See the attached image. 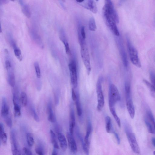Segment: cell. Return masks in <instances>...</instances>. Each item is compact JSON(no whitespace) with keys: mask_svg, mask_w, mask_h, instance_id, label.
I'll return each instance as SVG.
<instances>
[{"mask_svg":"<svg viewBox=\"0 0 155 155\" xmlns=\"http://www.w3.org/2000/svg\"><path fill=\"white\" fill-rule=\"evenodd\" d=\"M153 154H154V155H155V151H154V152H153Z\"/></svg>","mask_w":155,"mask_h":155,"instance_id":"49","label":"cell"},{"mask_svg":"<svg viewBox=\"0 0 155 155\" xmlns=\"http://www.w3.org/2000/svg\"><path fill=\"white\" fill-rule=\"evenodd\" d=\"M0 136H1V139L2 142L4 144L6 143L7 141V136L6 133L5 132L3 124L2 123L0 124Z\"/></svg>","mask_w":155,"mask_h":155,"instance_id":"20","label":"cell"},{"mask_svg":"<svg viewBox=\"0 0 155 155\" xmlns=\"http://www.w3.org/2000/svg\"><path fill=\"white\" fill-rule=\"evenodd\" d=\"M106 128L107 132L108 133L113 132L112 130V125L111 118L109 116H107L105 118Z\"/></svg>","mask_w":155,"mask_h":155,"instance_id":"21","label":"cell"},{"mask_svg":"<svg viewBox=\"0 0 155 155\" xmlns=\"http://www.w3.org/2000/svg\"><path fill=\"white\" fill-rule=\"evenodd\" d=\"M66 137L69 149L72 152L76 153L77 151V148L74 136L69 133H67Z\"/></svg>","mask_w":155,"mask_h":155,"instance_id":"9","label":"cell"},{"mask_svg":"<svg viewBox=\"0 0 155 155\" xmlns=\"http://www.w3.org/2000/svg\"><path fill=\"white\" fill-rule=\"evenodd\" d=\"M77 99L75 101L76 107L78 115L79 116H81L82 113V109L79 96L78 94H77Z\"/></svg>","mask_w":155,"mask_h":155,"instance_id":"27","label":"cell"},{"mask_svg":"<svg viewBox=\"0 0 155 155\" xmlns=\"http://www.w3.org/2000/svg\"><path fill=\"white\" fill-rule=\"evenodd\" d=\"M147 115L148 119L152 124L155 130V120L152 113L150 111H147Z\"/></svg>","mask_w":155,"mask_h":155,"instance_id":"32","label":"cell"},{"mask_svg":"<svg viewBox=\"0 0 155 155\" xmlns=\"http://www.w3.org/2000/svg\"><path fill=\"white\" fill-rule=\"evenodd\" d=\"M84 1H81V0H80V1H76L78 3L80 4H81Z\"/></svg>","mask_w":155,"mask_h":155,"instance_id":"48","label":"cell"},{"mask_svg":"<svg viewBox=\"0 0 155 155\" xmlns=\"http://www.w3.org/2000/svg\"><path fill=\"white\" fill-rule=\"evenodd\" d=\"M35 151L38 155H44V148L42 144H39L36 148Z\"/></svg>","mask_w":155,"mask_h":155,"instance_id":"31","label":"cell"},{"mask_svg":"<svg viewBox=\"0 0 155 155\" xmlns=\"http://www.w3.org/2000/svg\"><path fill=\"white\" fill-rule=\"evenodd\" d=\"M113 133L114 134V135L118 143L119 144L120 143V139L118 135V134L114 131Z\"/></svg>","mask_w":155,"mask_h":155,"instance_id":"43","label":"cell"},{"mask_svg":"<svg viewBox=\"0 0 155 155\" xmlns=\"http://www.w3.org/2000/svg\"><path fill=\"white\" fill-rule=\"evenodd\" d=\"M55 100L56 105H57L59 103V98L58 95L56 94L55 95Z\"/></svg>","mask_w":155,"mask_h":155,"instance_id":"44","label":"cell"},{"mask_svg":"<svg viewBox=\"0 0 155 155\" xmlns=\"http://www.w3.org/2000/svg\"><path fill=\"white\" fill-rule=\"evenodd\" d=\"M96 92L97 95L98 105L97 109L98 111H101L104 107L105 101L104 95L102 87V79H99L96 85Z\"/></svg>","mask_w":155,"mask_h":155,"instance_id":"4","label":"cell"},{"mask_svg":"<svg viewBox=\"0 0 155 155\" xmlns=\"http://www.w3.org/2000/svg\"><path fill=\"white\" fill-rule=\"evenodd\" d=\"M71 83L74 88L78 86L76 64V61L71 60L69 65Z\"/></svg>","mask_w":155,"mask_h":155,"instance_id":"6","label":"cell"},{"mask_svg":"<svg viewBox=\"0 0 155 155\" xmlns=\"http://www.w3.org/2000/svg\"><path fill=\"white\" fill-rule=\"evenodd\" d=\"M12 153L13 155H21L16 139V134L15 131L12 130L10 132Z\"/></svg>","mask_w":155,"mask_h":155,"instance_id":"7","label":"cell"},{"mask_svg":"<svg viewBox=\"0 0 155 155\" xmlns=\"http://www.w3.org/2000/svg\"><path fill=\"white\" fill-rule=\"evenodd\" d=\"M89 30L91 31H95L97 29V26L94 17H91L89 20Z\"/></svg>","mask_w":155,"mask_h":155,"instance_id":"24","label":"cell"},{"mask_svg":"<svg viewBox=\"0 0 155 155\" xmlns=\"http://www.w3.org/2000/svg\"><path fill=\"white\" fill-rule=\"evenodd\" d=\"M13 103L14 116L16 117H19L21 115L20 107L18 103L15 102H13Z\"/></svg>","mask_w":155,"mask_h":155,"instance_id":"28","label":"cell"},{"mask_svg":"<svg viewBox=\"0 0 155 155\" xmlns=\"http://www.w3.org/2000/svg\"><path fill=\"white\" fill-rule=\"evenodd\" d=\"M151 141L153 146L155 148V138H152Z\"/></svg>","mask_w":155,"mask_h":155,"instance_id":"46","label":"cell"},{"mask_svg":"<svg viewBox=\"0 0 155 155\" xmlns=\"http://www.w3.org/2000/svg\"><path fill=\"white\" fill-rule=\"evenodd\" d=\"M78 39L81 46V54L84 64L87 70L88 75H89L91 71L90 58L89 50L85 40L83 39L80 34L78 33Z\"/></svg>","mask_w":155,"mask_h":155,"instance_id":"1","label":"cell"},{"mask_svg":"<svg viewBox=\"0 0 155 155\" xmlns=\"http://www.w3.org/2000/svg\"><path fill=\"white\" fill-rule=\"evenodd\" d=\"M31 111L35 121L38 122H39V118L37 115L34 108L33 107L31 108Z\"/></svg>","mask_w":155,"mask_h":155,"instance_id":"37","label":"cell"},{"mask_svg":"<svg viewBox=\"0 0 155 155\" xmlns=\"http://www.w3.org/2000/svg\"><path fill=\"white\" fill-rule=\"evenodd\" d=\"M22 6L23 13L27 17L29 18L31 16V12L29 6L26 4H24Z\"/></svg>","mask_w":155,"mask_h":155,"instance_id":"23","label":"cell"},{"mask_svg":"<svg viewBox=\"0 0 155 155\" xmlns=\"http://www.w3.org/2000/svg\"><path fill=\"white\" fill-rule=\"evenodd\" d=\"M50 133L51 142L53 146L56 149H59V147L55 133L52 130H50Z\"/></svg>","mask_w":155,"mask_h":155,"instance_id":"18","label":"cell"},{"mask_svg":"<svg viewBox=\"0 0 155 155\" xmlns=\"http://www.w3.org/2000/svg\"><path fill=\"white\" fill-rule=\"evenodd\" d=\"M92 126L90 121L88 124L86 134L84 139V142L86 145L89 148L90 144V137L92 131Z\"/></svg>","mask_w":155,"mask_h":155,"instance_id":"13","label":"cell"},{"mask_svg":"<svg viewBox=\"0 0 155 155\" xmlns=\"http://www.w3.org/2000/svg\"><path fill=\"white\" fill-rule=\"evenodd\" d=\"M20 101L24 106H26L27 101V97L26 93L24 92H22L21 94Z\"/></svg>","mask_w":155,"mask_h":155,"instance_id":"30","label":"cell"},{"mask_svg":"<svg viewBox=\"0 0 155 155\" xmlns=\"http://www.w3.org/2000/svg\"><path fill=\"white\" fill-rule=\"evenodd\" d=\"M77 136L81 143L83 149L86 155H89V148L86 145L85 142H84L83 139L81 134L79 133L78 130L77 131Z\"/></svg>","mask_w":155,"mask_h":155,"instance_id":"22","label":"cell"},{"mask_svg":"<svg viewBox=\"0 0 155 155\" xmlns=\"http://www.w3.org/2000/svg\"><path fill=\"white\" fill-rule=\"evenodd\" d=\"M9 2L8 1H6V0H1V1H0V3L1 4H5L8 3Z\"/></svg>","mask_w":155,"mask_h":155,"instance_id":"45","label":"cell"},{"mask_svg":"<svg viewBox=\"0 0 155 155\" xmlns=\"http://www.w3.org/2000/svg\"><path fill=\"white\" fill-rule=\"evenodd\" d=\"M143 81L151 91L154 92V88L151 84H150L149 82L145 79H144Z\"/></svg>","mask_w":155,"mask_h":155,"instance_id":"38","label":"cell"},{"mask_svg":"<svg viewBox=\"0 0 155 155\" xmlns=\"http://www.w3.org/2000/svg\"><path fill=\"white\" fill-rule=\"evenodd\" d=\"M51 155H58L57 152L55 150L53 151Z\"/></svg>","mask_w":155,"mask_h":155,"instance_id":"47","label":"cell"},{"mask_svg":"<svg viewBox=\"0 0 155 155\" xmlns=\"http://www.w3.org/2000/svg\"><path fill=\"white\" fill-rule=\"evenodd\" d=\"M13 46L15 56L20 61H21L22 60V56L21 51L20 49L16 46L14 43L13 44Z\"/></svg>","mask_w":155,"mask_h":155,"instance_id":"25","label":"cell"},{"mask_svg":"<svg viewBox=\"0 0 155 155\" xmlns=\"http://www.w3.org/2000/svg\"><path fill=\"white\" fill-rule=\"evenodd\" d=\"M145 122L149 132L151 134H155V130L152 124L150 122L148 119H145Z\"/></svg>","mask_w":155,"mask_h":155,"instance_id":"26","label":"cell"},{"mask_svg":"<svg viewBox=\"0 0 155 155\" xmlns=\"http://www.w3.org/2000/svg\"><path fill=\"white\" fill-rule=\"evenodd\" d=\"M9 108L7 104V101L5 97L2 99L1 115L2 117L5 118L9 116Z\"/></svg>","mask_w":155,"mask_h":155,"instance_id":"15","label":"cell"},{"mask_svg":"<svg viewBox=\"0 0 155 155\" xmlns=\"http://www.w3.org/2000/svg\"><path fill=\"white\" fill-rule=\"evenodd\" d=\"M5 66L6 69L8 71L11 69L12 66L11 63L9 60H6L5 62Z\"/></svg>","mask_w":155,"mask_h":155,"instance_id":"40","label":"cell"},{"mask_svg":"<svg viewBox=\"0 0 155 155\" xmlns=\"http://www.w3.org/2000/svg\"><path fill=\"white\" fill-rule=\"evenodd\" d=\"M74 111L73 109H71L70 114L69 133L74 136V129L76 124Z\"/></svg>","mask_w":155,"mask_h":155,"instance_id":"12","label":"cell"},{"mask_svg":"<svg viewBox=\"0 0 155 155\" xmlns=\"http://www.w3.org/2000/svg\"><path fill=\"white\" fill-rule=\"evenodd\" d=\"M119 47L123 64L125 67L128 68L129 67L128 58L125 48L121 43H120Z\"/></svg>","mask_w":155,"mask_h":155,"instance_id":"11","label":"cell"},{"mask_svg":"<svg viewBox=\"0 0 155 155\" xmlns=\"http://www.w3.org/2000/svg\"><path fill=\"white\" fill-rule=\"evenodd\" d=\"M23 150L25 155H33L31 151L26 147H24Z\"/></svg>","mask_w":155,"mask_h":155,"instance_id":"41","label":"cell"},{"mask_svg":"<svg viewBox=\"0 0 155 155\" xmlns=\"http://www.w3.org/2000/svg\"><path fill=\"white\" fill-rule=\"evenodd\" d=\"M125 132L131 149L134 152L137 154L140 153V149L135 134L131 131L130 128L126 126Z\"/></svg>","mask_w":155,"mask_h":155,"instance_id":"3","label":"cell"},{"mask_svg":"<svg viewBox=\"0 0 155 155\" xmlns=\"http://www.w3.org/2000/svg\"><path fill=\"white\" fill-rule=\"evenodd\" d=\"M79 32L82 38L84 39L85 40L86 38V35L84 27L83 26H81L80 30L79 31Z\"/></svg>","mask_w":155,"mask_h":155,"instance_id":"39","label":"cell"},{"mask_svg":"<svg viewBox=\"0 0 155 155\" xmlns=\"http://www.w3.org/2000/svg\"><path fill=\"white\" fill-rule=\"evenodd\" d=\"M26 140L28 145L29 147H32L34 143V139L31 134L29 133L27 134Z\"/></svg>","mask_w":155,"mask_h":155,"instance_id":"29","label":"cell"},{"mask_svg":"<svg viewBox=\"0 0 155 155\" xmlns=\"http://www.w3.org/2000/svg\"><path fill=\"white\" fill-rule=\"evenodd\" d=\"M110 112L114 118L116 120L117 124L119 127H121V123L120 120L117 116L116 112L115 106H109Z\"/></svg>","mask_w":155,"mask_h":155,"instance_id":"19","label":"cell"},{"mask_svg":"<svg viewBox=\"0 0 155 155\" xmlns=\"http://www.w3.org/2000/svg\"><path fill=\"white\" fill-rule=\"evenodd\" d=\"M34 67L37 78L40 79L41 77V71L39 64L37 62L35 63Z\"/></svg>","mask_w":155,"mask_h":155,"instance_id":"33","label":"cell"},{"mask_svg":"<svg viewBox=\"0 0 155 155\" xmlns=\"http://www.w3.org/2000/svg\"><path fill=\"white\" fill-rule=\"evenodd\" d=\"M6 125L8 127L11 128L12 125V122L11 118L9 116L4 118Z\"/></svg>","mask_w":155,"mask_h":155,"instance_id":"36","label":"cell"},{"mask_svg":"<svg viewBox=\"0 0 155 155\" xmlns=\"http://www.w3.org/2000/svg\"><path fill=\"white\" fill-rule=\"evenodd\" d=\"M72 97L73 100L74 101H76L77 99V96L73 89L72 90Z\"/></svg>","mask_w":155,"mask_h":155,"instance_id":"42","label":"cell"},{"mask_svg":"<svg viewBox=\"0 0 155 155\" xmlns=\"http://www.w3.org/2000/svg\"><path fill=\"white\" fill-rule=\"evenodd\" d=\"M120 96L117 87L114 84L111 85L110 87L109 106H115L116 103L120 101Z\"/></svg>","mask_w":155,"mask_h":155,"instance_id":"5","label":"cell"},{"mask_svg":"<svg viewBox=\"0 0 155 155\" xmlns=\"http://www.w3.org/2000/svg\"><path fill=\"white\" fill-rule=\"evenodd\" d=\"M150 79L154 89L155 93V73L153 71H151L150 73Z\"/></svg>","mask_w":155,"mask_h":155,"instance_id":"35","label":"cell"},{"mask_svg":"<svg viewBox=\"0 0 155 155\" xmlns=\"http://www.w3.org/2000/svg\"></svg>","mask_w":155,"mask_h":155,"instance_id":"50","label":"cell"},{"mask_svg":"<svg viewBox=\"0 0 155 155\" xmlns=\"http://www.w3.org/2000/svg\"><path fill=\"white\" fill-rule=\"evenodd\" d=\"M57 137L61 149L64 151H66L67 148V143L65 136L60 133L57 134Z\"/></svg>","mask_w":155,"mask_h":155,"instance_id":"14","label":"cell"},{"mask_svg":"<svg viewBox=\"0 0 155 155\" xmlns=\"http://www.w3.org/2000/svg\"><path fill=\"white\" fill-rule=\"evenodd\" d=\"M61 41L64 44L66 54L69 55H70L71 54V50L67 40L66 39Z\"/></svg>","mask_w":155,"mask_h":155,"instance_id":"34","label":"cell"},{"mask_svg":"<svg viewBox=\"0 0 155 155\" xmlns=\"http://www.w3.org/2000/svg\"><path fill=\"white\" fill-rule=\"evenodd\" d=\"M9 71L8 73V80L9 85L14 87L15 85L16 81L14 74L12 71Z\"/></svg>","mask_w":155,"mask_h":155,"instance_id":"17","label":"cell"},{"mask_svg":"<svg viewBox=\"0 0 155 155\" xmlns=\"http://www.w3.org/2000/svg\"><path fill=\"white\" fill-rule=\"evenodd\" d=\"M127 46L130 59L132 63L138 68L141 67L138 51L131 43L129 38H127Z\"/></svg>","mask_w":155,"mask_h":155,"instance_id":"2","label":"cell"},{"mask_svg":"<svg viewBox=\"0 0 155 155\" xmlns=\"http://www.w3.org/2000/svg\"><path fill=\"white\" fill-rule=\"evenodd\" d=\"M126 106L131 118L133 119L135 117V111L131 95H126Z\"/></svg>","mask_w":155,"mask_h":155,"instance_id":"10","label":"cell"},{"mask_svg":"<svg viewBox=\"0 0 155 155\" xmlns=\"http://www.w3.org/2000/svg\"><path fill=\"white\" fill-rule=\"evenodd\" d=\"M47 112L48 114V121L51 122H55L56 118L54 115L52 107L50 103L48 104L47 106Z\"/></svg>","mask_w":155,"mask_h":155,"instance_id":"16","label":"cell"},{"mask_svg":"<svg viewBox=\"0 0 155 155\" xmlns=\"http://www.w3.org/2000/svg\"><path fill=\"white\" fill-rule=\"evenodd\" d=\"M80 4L84 7L90 10L93 13L96 14L97 12V6L96 3L94 1H84L83 2Z\"/></svg>","mask_w":155,"mask_h":155,"instance_id":"8","label":"cell"}]
</instances>
